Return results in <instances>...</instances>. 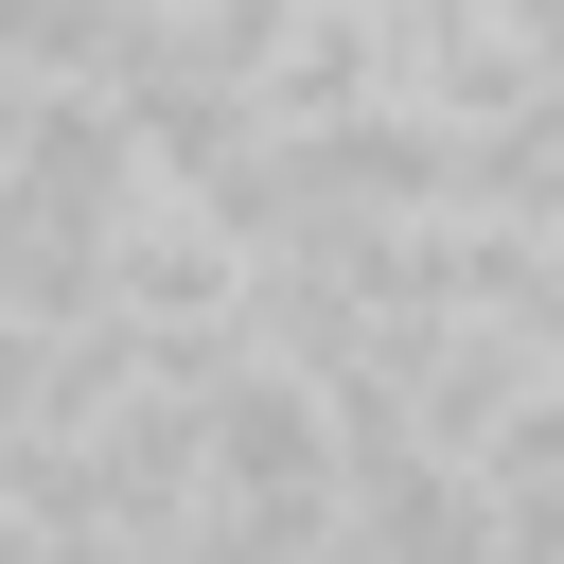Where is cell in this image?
I'll use <instances>...</instances> for the list:
<instances>
[{"label": "cell", "instance_id": "cell-1", "mask_svg": "<svg viewBox=\"0 0 564 564\" xmlns=\"http://www.w3.org/2000/svg\"><path fill=\"white\" fill-rule=\"evenodd\" d=\"M458 494H476V564H564V388H546Z\"/></svg>", "mask_w": 564, "mask_h": 564}]
</instances>
